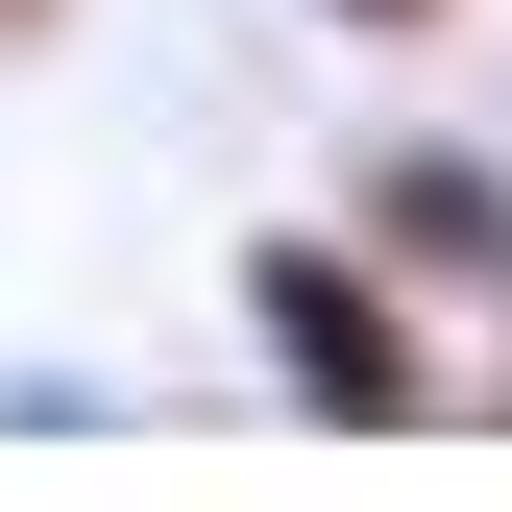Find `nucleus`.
<instances>
[{"label": "nucleus", "instance_id": "f257e3e1", "mask_svg": "<svg viewBox=\"0 0 512 512\" xmlns=\"http://www.w3.org/2000/svg\"><path fill=\"white\" fill-rule=\"evenodd\" d=\"M244 342H269V391L342 415V439H415L439 415V366H415V317H391L366 244H269V269H244Z\"/></svg>", "mask_w": 512, "mask_h": 512}, {"label": "nucleus", "instance_id": "f03ea898", "mask_svg": "<svg viewBox=\"0 0 512 512\" xmlns=\"http://www.w3.org/2000/svg\"><path fill=\"white\" fill-rule=\"evenodd\" d=\"M366 220H391L439 293H488V317H512V171H464V147H391V171H366Z\"/></svg>", "mask_w": 512, "mask_h": 512}, {"label": "nucleus", "instance_id": "7ed1b4c3", "mask_svg": "<svg viewBox=\"0 0 512 512\" xmlns=\"http://www.w3.org/2000/svg\"><path fill=\"white\" fill-rule=\"evenodd\" d=\"M342 25H439V0H342Z\"/></svg>", "mask_w": 512, "mask_h": 512}, {"label": "nucleus", "instance_id": "20e7f679", "mask_svg": "<svg viewBox=\"0 0 512 512\" xmlns=\"http://www.w3.org/2000/svg\"><path fill=\"white\" fill-rule=\"evenodd\" d=\"M0 25H25V0H0Z\"/></svg>", "mask_w": 512, "mask_h": 512}, {"label": "nucleus", "instance_id": "39448f33", "mask_svg": "<svg viewBox=\"0 0 512 512\" xmlns=\"http://www.w3.org/2000/svg\"><path fill=\"white\" fill-rule=\"evenodd\" d=\"M488 415H512V391H488Z\"/></svg>", "mask_w": 512, "mask_h": 512}]
</instances>
